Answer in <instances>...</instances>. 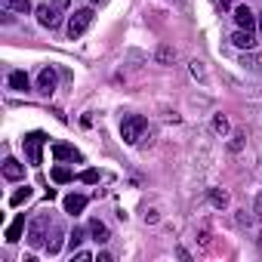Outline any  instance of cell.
<instances>
[{
	"instance_id": "obj_18",
	"label": "cell",
	"mask_w": 262,
	"mask_h": 262,
	"mask_svg": "<svg viewBox=\"0 0 262 262\" xmlns=\"http://www.w3.org/2000/svg\"><path fill=\"white\" fill-rule=\"evenodd\" d=\"M62 237H65V234H62V228H56V231H53V237L47 241V253H50V256H56V253L62 250Z\"/></svg>"
},
{
	"instance_id": "obj_9",
	"label": "cell",
	"mask_w": 262,
	"mask_h": 262,
	"mask_svg": "<svg viewBox=\"0 0 262 262\" xmlns=\"http://www.w3.org/2000/svg\"><path fill=\"white\" fill-rule=\"evenodd\" d=\"M53 158H56V161H83L80 151H77L74 145H65V142H56V145H53Z\"/></svg>"
},
{
	"instance_id": "obj_10",
	"label": "cell",
	"mask_w": 262,
	"mask_h": 262,
	"mask_svg": "<svg viewBox=\"0 0 262 262\" xmlns=\"http://www.w3.org/2000/svg\"><path fill=\"white\" fill-rule=\"evenodd\" d=\"M4 176H7L10 182H19V179H25V164H19L16 158H7V161H4Z\"/></svg>"
},
{
	"instance_id": "obj_5",
	"label": "cell",
	"mask_w": 262,
	"mask_h": 262,
	"mask_svg": "<svg viewBox=\"0 0 262 262\" xmlns=\"http://www.w3.org/2000/svg\"><path fill=\"white\" fill-rule=\"evenodd\" d=\"M43 142H47V136L43 133H28L25 139H22V145H25V155H28V161L37 167L43 158H40V148H43Z\"/></svg>"
},
{
	"instance_id": "obj_23",
	"label": "cell",
	"mask_w": 262,
	"mask_h": 262,
	"mask_svg": "<svg viewBox=\"0 0 262 262\" xmlns=\"http://www.w3.org/2000/svg\"><path fill=\"white\" fill-rule=\"evenodd\" d=\"M213 129H216L219 136H225V133H228V120H225L222 114H216V117H213Z\"/></svg>"
},
{
	"instance_id": "obj_20",
	"label": "cell",
	"mask_w": 262,
	"mask_h": 262,
	"mask_svg": "<svg viewBox=\"0 0 262 262\" xmlns=\"http://www.w3.org/2000/svg\"><path fill=\"white\" fill-rule=\"evenodd\" d=\"M210 204H213V207H228V191L210 188Z\"/></svg>"
},
{
	"instance_id": "obj_6",
	"label": "cell",
	"mask_w": 262,
	"mask_h": 262,
	"mask_svg": "<svg viewBox=\"0 0 262 262\" xmlns=\"http://www.w3.org/2000/svg\"><path fill=\"white\" fill-rule=\"evenodd\" d=\"M37 93L40 96H53L56 93V68H43L37 74Z\"/></svg>"
},
{
	"instance_id": "obj_7",
	"label": "cell",
	"mask_w": 262,
	"mask_h": 262,
	"mask_svg": "<svg viewBox=\"0 0 262 262\" xmlns=\"http://www.w3.org/2000/svg\"><path fill=\"white\" fill-rule=\"evenodd\" d=\"M234 25L244 28V31H253V25H256V13L247 10V7H234Z\"/></svg>"
},
{
	"instance_id": "obj_13",
	"label": "cell",
	"mask_w": 262,
	"mask_h": 262,
	"mask_svg": "<svg viewBox=\"0 0 262 262\" xmlns=\"http://www.w3.org/2000/svg\"><path fill=\"white\" fill-rule=\"evenodd\" d=\"M22 231H25V213H19V216H16V222L7 228V234H4V237H7V244H16V241L22 237Z\"/></svg>"
},
{
	"instance_id": "obj_31",
	"label": "cell",
	"mask_w": 262,
	"mask_h": 262,
	"mask_svg": "<svg viewBox=\"0 0 262 262\" xmlns=\"http://www.w3.org/2000/svg\"><path fill=\"white\" fill-rule=\"evenodd\" d=\"M90 4H93V7H102V4H108V0H90Z\"/></svg>"
},
{
	"instance_id": "obj_21",
	"label": "cell",
	"mask_w": 262,
	"mask_h": 262,
	"mask_svg": "<svg viewBox=\"0 0 262 262\" xmlns=\"http://www.w3.org/2000/svg\"><path fill=\"white\" fill-rule=\"evenodd\" d=\"M83 237H86V231H83V228H74V231L68 234V244H71V250H77V247L83 244Z\"/></svg>"
},
{
	"instance_id": "obj_25",
	"label": "cell",
	"mask_w": 262,
	"mask_h": 262,
	"mask_svg": "<svg viewBox=\"0 0 262 262\" xmlns=\"http://www.w3.org/2000/svg\"><path fill=\"white\" fill-rule=\"evenodd\" d=\"M253 213H256V222L262 225V188H259V194H256V204H253Z\"/></svg>"
},
{
	"instance_id": "obj_27",
	"label": "cell",
	"mask_w": 262,
	"mask_h": 262,
	"mask_svg": "<svg viewBox=\"0 0 262 262\" xmlns=\"http://www.w3.org/2000/svg\"><path fill=\"white\" fill-rule=\"evenodd\" d=\"M93 259V253H86V250H77L74 253V262H90Z\"/></svg>"
},
{
	"instance_id": "obj_33",
	"label": "cell",
	"mask_w": 262,
	"mask_h": 262,
	"mask_svg": "<svg viewBox=\"0 0 262 262\" xmlns=\"http://www.w3.org/2000/svg\"><path fill=\"white\" fill-rule=\"evenodd\" d=\"M222 7H231V0H222Z\"/></svg>"
},
{
	"instance_id": "obj_22",
	"label": "cell",
	"mask_w": 262,
	"mask_h": 262,
	"mask_svg": "<svg viewBox=\"0 0 262 262\" xmlns=\"http://www.w3.org/2000/svg\"><path fill=\"white\" fill-rule=\"evenodd\" d=\"M173 59H176V50H170V47H161V50H158V62H161V65H167V62H173Z\"/></svg>"
},
{
	"instance_id": "obj_32",
	"label": "cell",
	"mask_w": 262,
	"mask_h": 262,
	"mask_svg": "<svg viewBox=\"0 0 262 262\" xmlns=\"http://www.w3.org/2000/svg\"><path fill=\"white\" fill-rule=\"evenodd\" d=\"M256 25H259V31H262V13H259V16H256Z\"/></svg>"
},
{
	"instance_id": "obj_17",
	"label": "cell",
	"mask_w": 262,
	"mask_h": 262,
	"mask_svg": "<svg viewBox=\"0 0 262 262\" xmlns=\"http://www.w3.org/2000/svg\"><path fill=\"white\" fill-rule=\"evenodd\" d=\"M31 194H34V188H31V185H22V188H19V191H16L13 198H10V204H13V207H19V204L31 201Z\"/></svg>"
},
{
	"instance_id": "obj_24",
	"label": "cell",
	"mask_w": 262,
	"mask_h": 262,
	"mask_svg": "<svg viewBox=\"0 0 262 262\" xmlns=\"http://www.w3.org/2000/svg\"><path fill=\"white\" fill-rule=\"evenodd\" d=\"M77 179H80V182H86V185H93V182H99V173H96V170H83Z\"/></svg>"
},
{
	"instance_id": "obj_29",
	"label": "cell",
	"mask_w": 262,
	"mask_h": 262,
	"mask_svg": "<svg viewBox=\"0 0 262 262\" xmlns=\"http://www.w3.org/2000/svg\"><path fill=\"white\" fill-rule=\"evenodd\" d=\"M191 74H194V77H204V65H201V62H191Z\"/></svg>"
},
{
	"instance_id": "obj_14",
	"label": "cell",
	"mask_w": 262,
	"mask_h": 262,
	"mask_svg": "<svg viewBox=\"0 0 262 262\" xmlns=\"http://www.w3.org/2000/svg\"><path fill=\"white\" fill-rule=\"evenodd\" d=\"M241 65H244V68H250V71H262V53L244 50V56H241Z\"/></svg>"
},
{
	"instance_id": "obj_19",
	"label": "cell",
	"mask_w": 262,
	"mask_h": 262,
	"mask_svg": "<svg viewBox=\"0 0 262 262\" xmlns=\"http://www.w3.org/2000/svg\"><path fill=\"white\" fill-rule=\"evenodd\" d=\"M71 179H74V173H71L68 167H53V182L65 185V182H71Z\"/></svg>"
},
{
	"instance_id": "obj_2",
	"label": "cell",
	"mask_w": 262,
	"mask_h": 262,
	"mask_svg": "<svg viewBox=\"0 0 262 262\" xmlns=\"http://www.w3.org/2000/svg\"><path fill=\"white\" fill-rule=\"evenodd\" d=\"M50 216L47 213H40V216H34L31 222H28V244L37 250V247H47V231H50Z\"/></svg>"
},
{
	"instance_id": "obj_30",
	"label": "cell",
	"mask_w": 262,
	"mask_h": 262,
	"mask_svg": "<svg viewBox=\"0 0 262 262\" xmlns=\"http://www.w3.org/2000/svg\"><path fill=\"white\" fill-rule=\"evenodd\" d=\"M56 7H62V10H68V0H53Z\"/></svg>"
},
{
	"instance_id": "obj_15",
	"label": "cell",
	"mask_w": 262,
	"mask_h": 262,
	"mask_svg": "<svg viewBox=\"0 0 262 262\" xmlns=\"http://www.w3.org/2000/svg\"><path fill=\"white\" fill-rule=\"evenodd\" d=\"M90 234H93V241H96V244H105V241L111 237V234H108V225H105V222H99V219H93V222H90Z\"/></svg>"
},
{
	"instance_id": "obj_12",
	"label": "cell",
	"mask_w": 262,
	"mask_h": 262,
	"mask_svg": "<svg viewBox=\"0 0 262 262\" xmlns=\"http://www.w3.org/2000/svg\"><path fill=\"white\" fill-rule=\"evenodd\" d=\"M7 80H10V90H16V93H28V86H31V80H28L25 71H13Z\"/></svg>"
},
{
	"instance_id": "obj_16",
	"label": "cell",
	"mask_w": 262,
	"mask_h": 262,
	"mask_svg": "<svg viewBox=\"0 0 262 262\" xmlns=\"http://www.w3.org/2000/svg\"><path fill=\"white\" fill-rule=\"evenodd\" d=\"M4 7H7L10 13H22V16L31 13V4H28V0H4Z\"/></svg>"
},
{
	"instance_id": "obj_8",
	"label": "cell",
	"mask_w": 262,
	"mask_h": 262,
	"mask_svg": "<svg viewBox=\"0 0 262 262\" xmlns=\"http://www.w3.org/2000/svg\"><path fill=\"white\" fill-rule=\"evenodd\" d=\"M231 43H234L237 50H256V34H253V31H244V28H237V31L231 34Z\"/></svg>"
},
{
	"instance_id": "obj_11",
	"label": "cell",
	"mask_w": 262,
	"mask_h": 262,
	"mask_svg": "<svg viewBox=\"0 0 262 262\" xmlns=\"http://www.w3.org/2000/svg\"><path fill=\"white\" fill-rule=\"evenodd\" d=\"M83 207H86V194H68V198H65V213L80 216Z\"/></svg>"
},
{
	"instance_id": "obj_3",
	"label": "cell",
	"mask_w": 262,
	"mask_h": 262,
	"mask_svg": "<svg viewBox=\"0 0 262 262\" xmlns=\"http://www.w3.org/2000/svg\"><path fill=\"white\" fill-rule=\"evenodd\" d=\"M93 19H96V16H93V10H90V7H83V10H74V16L68 19V37H71V40L83 37V34H86V28L93 25Z\"/></svg>"
},
{
	"instance_id": "obj_28",
	"label": "cell",
	"mask_w": 262,
	"mask_h": 262,
	"mask_svg": "<svg viewBox=\"0 0 262 262\" xmlns=\"http://www.w3.org/2000/svg\"><path fill=\"white\" fill-rule=\"evenodd\" d=\"M244 145V133H234V142H231V151H241Z\"/></svg>"
},
{
	"instance_id": "obj_26",
	"label": "cell",
	"mask_w": 262,
	"mask_h": 262,
	"mask_svg": "<svg viewBox=\"0 0 262 262\" xmlns=\"http://www.w3.org/2000/svg\"><path fill=\"white\" fill-rule=\"evenodd\" d=\"M250 222H253V216H250L247 210H241V213H237V225H250Z\"/></svg>"
},
{
	"instance_id": "obj_4",
	"label": "cell",
	"mask_w": 262,
	"mask_h": 262,
	"mask_svg": "<svg viewBox=\"0 0 262 262\" xmlns=\"http://www.w3.org/2000/svg\"><path fill=\"white\" fill-rule=\"evenodd\" d=\"M37 22H40L43 28H50V31L59 28V25H62V7H56V4H53V7H50V4L37 7Z\"/></svg>"
},
{
	"instance_id": "obj_1",
	"label": "cell",
	"mask_w": 262,
	"mask_h": 262,
	"mask_svg": "<svg viewBox=\"0 0 262 262\" xmlns=\"http://www.w3.org/2000/svg\"><path fill=\"white\" fill-rule=\"evenodd\" d=\"M145 129H148V120L142 114H129V117L120 120V139L126 145H139L145 139Z\"/></svg>"
}]
</instances>
